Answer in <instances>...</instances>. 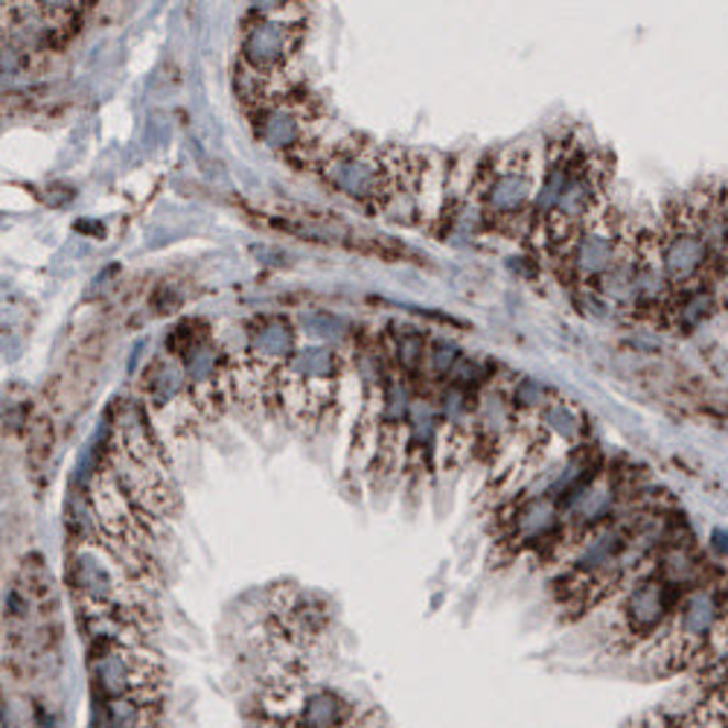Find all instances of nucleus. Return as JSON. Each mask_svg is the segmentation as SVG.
<instances>
[{"instance_id":"f257e3e1","label":"nucleus","mask_w":728,"mask_h":728,"mask_svg":"<svg viewBox=\"0 0 728 728\" xmlns=\"http://www.w3.org/2000/svg\"><path fill=\"white\" fill-rule=\"evenodd\" d=\"M609 155L563 134L542 155V178L525 236L554 263L588 222L609 210Z\"/></svg>"},{"instance_id":"ddd939ff","label":"nucleus","mask_w":728,"mask_h":728,"mask_svg":"<svg viewBox=\"0 0 728 728\" xmlns=\"http://www.w3.org/2000/svg\"><path fill=\"white\" fill-rule=\"evenodd\" d=\"M91 682L102 699H111V696H152L155 699L161 673L141 647H114L100 655H91Z\"/></svg>"},{"instance_id":"dca6fc26","label":"nucleus","mask_w":728,"mask_h":728,"mask_svg":"<svg viewBox=\"0 0 728 728\" xmlns=\"http://www.w3.org/2000/svg\"><path fill=\"white\" fill-rule=\"evenodd\" d=\"M539 422H542V431H548V434H554V438L560 440H569V443H574V440L583 434V420H580L577 411H574L569 402H563V399L548 402L545 411L539 415Z\"/></svg>"},{"instance_id":"2eb2a0df","label":"nucleus","mask_w":728,"mask_h":728,"mask_svg":"<svg viewBox=\"0 0 728 728\" xmlns=\"http://www.w3.org/2000/svg\"><path fill=\"white\" fill-rule=\"evenodd\" d=\"M280 720L298 723L304 728H350L353 705L332 691H309L298 699V708Z\"/></svg>"},{"instance_id":"1a4fd4ad","label":"nucleus","mask_w":728,"mask_h":728,"mask_svg":"<svg viewBox=\"0 0 728 728\" xmlns=\"http://www.w3.org/2000/svg\"><path fill=\"white\" fill-rule=\"evenodd\" d=\"M682 588L673 586L671 580L662 577L653 565L638 574L621 597V629L629 641L641 638H655L659 632H668L676 606L682 600Z\"/></svg>"},{"instance_id":"0eeeda50","label":"nucleus","mask_w":728,"mask_h":728,"mask_svg":"<svg viewBox=\"0 0 728 728\" xmlns=\"http://www.w3.org/2000/svg\"><path fill=\"white\" fill-rule=\"evenodd\" d=\"M629 222L615 219L613 208L600 213L595 222H588L583 231L563 249V254L554 260L569 286L597 291L600 280L613 272L615 260L621 254V245L627 240Z\"/></svg>"},{"instance_id":"f8f14e48","label":"nucleus","mask_w":728,"mask_h":728,"mask_svg":"<svg viewBox=\"0 0 728 728\" xmlns=\"http://www.w3.org/2000/svg\"><path fill=\"white\" fill-rule=\"evenodd\" d=\"M114 554L102 542H76L67 554V583L79 606L123 604V572H117Z\"/></svg>"},{"instance_id":"7ed1b4c3","label":"nucleus","mask_w":728,"mask_h":728,"mask_svg":"<svg viewBox=\"0 0 728 728\" xmlns=\"http://www.w3.org/2000/svg\"><path fill=\"white\" fill-rule=\"evenodd\" d=\"M539 178H542V169H539V155L533 150L514 146V150L498 152L493 164L478 175V181L472 187L466 219L472 216L475 228L496 231L501 236L528 233Z\"/></svg>"},{"instance_id":"f3484780","label":"nucleus","mask_w":728,"mask_h":728,"mask_svg":"<svg viewBox=\"0 0 728 728\" xmlns=\"http://www.w3.org/2000/svg\"><path fill=\"white\" fill-rule=\"evenodd\" d=\"M714 548H717L723 556H728V530H717V533H714Z\"/></svg>"},{"instance_id":"9d476101","label":"nucleus","mask_w":728,"mask_h":728,"mask_svg":"<svg viewBox=\"0 0 728 728\" xmlns=\"http://www.w3.org/2000/svg\"><path fill=\"white\" fill-rule=\"evenodd\" d=\"M254 132L268 152L295 155V152H307L315 143L321 132V114L309 97H295L289 91L286 97H277L257 108Z\"/></svg>"},{"instance_id":"6e6552de","label":"nucleus","mask_w":728,"mask_h":728,"mask_svg":"<svg viewBox=\"0 0 728 728\" xmlns=\"http://www.w3.org/2000/svg\"><path fill=\"white\" fill-rule=\"evenodd\" d=\"M728 624V595L714 583H699L687 588L676 606L671 627H668V641L664 644L673 650V659H691L703 650H712L714 638Z\"/></svg>"},{"instance_id":"9b49d317","label":"nucleus","mask_w":728,"mask_h":728,"mask_svg":"<svg viewBox=\"0 0 728 728\" xmlns=\"http://www.w3.org/2000/svg\"><path fill=\"white\" fill-rule=\"evenodd\" d=\"M184 390L190 394V406L205 417H219L228 402V390L233 385V373L222 359V350L199 332L181 348Z\"/></svg>"},{"instance_id":"4468645a","label":"nucleus","mask_w":728,"mask_h":728,"mask_svg":"<svg viewBox=\"0 0 728 728\" xmlns=\"http://www.w3.org/2000/svg\"><path fill=\"white\" fill-rule=\"evenodd\" d=\"M565 537L563 507L548 493L525 498L505 521V545L510 551H539L542 545H560Z\"/></svg>"},{"instance_id":"a211bd4d","label":"nucleus","mask_w":728,"mask_h":728,"mask_svg":"<svg viewBox=\"0 0 728 728\" xmlns=\"http://www.w3.org/2000/svg\"><path fill=\"white\" fill-rule=\"evenodd\" d=\"M277 723H280L283 728H304V726H298V723H289V720H277Z\"/></svg>"},{"instance_id":"f03ea898","label":"nucleus","mask_w":728,"mask_h":728,"mask_svg":"<svg viewBox=\"0 0 728 728\" xmlns=\"http://www.w3.org/2000/svg\"><path fill=\"white\" fill-rule=\"evenodd\" d=\"M300 44H304V24L289 18L286 7L257 9L245 24L240 42L236 85L242 97L257 108L286 97Z\"/></svg>"},{"instance_id":"39448f33","label":"nucleus","mask_w":728,"mask_h":728,"mask_svg":"<svg viewBox=\"0 0 728 728\" xmlns=\"http://www.w3.org/2000/svg\"><path fill=\"white\" fill-rule=\"evenodd\" d=\"M655 231H659V254H662L664 274H668L676 298L685 291L703 289V286H720L723 274L717 268V260L705 245L685 196H679L676 201L668 205L664 219Z\"/></svg>"},{"instance_id":"423d86ee","label":"nucleus","mask_w":728,"mask_h":728,"mask_svg":"<svg viewBox=\"0 0 728 728\" xmlns=\"http://www.w3.org/2000/svg\"><path fill=\"white\" fill-rule=\"evenodd\" d=\"M298 353V332L283 315H265L249 327L245 348L233 364V385L249 397H268L280 373Z\"/></svg>"},{"instance_id":"20e7f679","label":"nucleus","mask_w":728,"mask_h":728,"mask_svg":"<svg viewBox=\"0 0 728 728\" xmlns=\"http://www.w3.org/2000/svg\"><path fill=\"white\" fill-rule=\"evenodd\" d=\"M341 359L330 344H304L289 359L274 394L298 426H318L339 397Z\"/></svg>"}]
</instances>
